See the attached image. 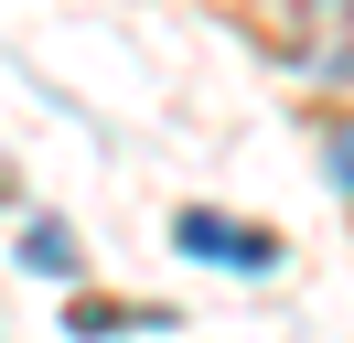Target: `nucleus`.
<instances>
[{"instance_id":"3","label":"nucleus","mask_w":354,"mask_h":343,"mask_svg":"<svg viewBox=\"0 0 354 343\" xmlns=\"http://www.w3.org/2000/svg\"><path fill=\"white\" fill-rule=\"evenodd\" d=\"M75 257H86V247H75V236L54 225V214H32V225H22V268H44V279H75Z\"/></svg>"},{"instance_id":"4","label":"nucleus","mask_w":354,"mask_h":343,"mask_svg":"<svg viewBox=\"0 0 354 343\" xmlns=\"http://www.w3.org/2000/svg\"><path fill=\"white\" fill-rule=\"evenodd\" d=\"M75 333H86V343L97 333H161V311H75Z\"/></svg>"},{"instance_id":"5","label":"nucleus","mask_w":354,"mask_h":343,"mask_svg":"<svg viewBox=\"0 0 354 343\" xmlns=\"http://www.w3.org/2000/svg\"><path fill=\"white\" fill-rule=\"evenodd\" d=\"M322 161H333V183H344V204H354V118L322 129Z\"/></svg>"},{"instance_id":"1","label":"nucleus","mask_w":354,"mask_h":343,"mask_svg":"<svg viewBox=\"0 0 354 343\" xmlns=\"http://www.w3.org/2000/svg\"><path fill=\"white\" fill-rule=\"evenodd\" d=\"M279 54H290V75H311V86H354V0H290Z\"/></svg>"},{"instance_id":"2","label":"nucleus","mask_w":354,"mask_h":343,"mask_svg":"<svg viewBox=\"0 0 354 343\" xmlns=\"http://www.w3.org/2000/svg\"><path fill=\"white\" fill-rule=\"evenodd\" d=\"M172 247H183V257H204V268H236V279H268V268H279V236L236 225V214H204V204H183V214H172Z\"/></svg>"},{"instance_id":"6","label":"nucleus","mask_w":354,"mask_h":343,"mask_svg":"<svg viewBox=\"0 0 354 343\" xmlns=\"http://www.w3.org/2000/svg\"><path fill=\"white\" fill-rule=\"evenodd\" d=\"M0 204H11V150H0Z\"/></svg>"}]
</instances>
